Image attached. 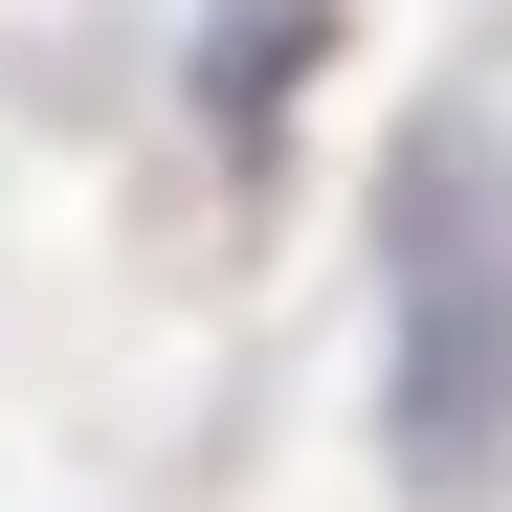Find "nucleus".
Masks as SVG:
<instances>
[{
  "instance_id": "1",
  "label": "nucleus",
  "mask_w": 512,
  "mask_h": 512,
  "mask_svg": "<svg viewBox=\"0 0 512 512\" xmlns=\"http://www.w3.org/2000/svg\"><path fill=\"white\" fill-rule=\"evenodd\" d=\"M379 446L423 512L512 490V134L423 112L379 179Z\"/></svg>"
},
{
  "instance_id": "2",
  "label": "nucleus",
  "mask_w": 512,
  "mask_h": 512,
  "mask_svg": "<svg viewBox=\"0 0 512 512\" xmlns=\"http://www.w3.org/2000/svg\"><path fill=\"white\" fill-rule=\"evenodd\" d=\"M312 45H334V0H223V23H201V112H223V156H268V134H290Z\"/></svg>"
}]
</instances>
